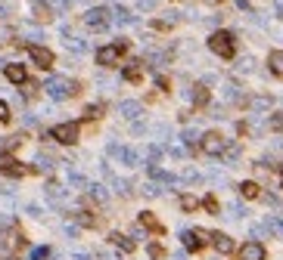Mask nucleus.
Here are the masks:
<instances>
[{"mask_svg": "<svg viewBox=\"0 0 283 260\" xmlns=\"http://www.w3.org/2000/svg\"><path fill=\"white\" fill-rule=\"evenodd\" d=\"M208 50L215 53V56H221V59H231L234 50H237L234 34H231V31H215V34L208 37Z\"/></svg>", "mask_w": 283, "mask_h": 260, "instance_id": "1", "label": "nucleus"}, {"mask_svg": "<svg viewBox=\"0 0 283 260\" xmlns=\"http://www.w3.org/2000/svg\"><path fill=\"white\" fill-rule=\"evenodd\" d=\"M125 53H128V41H115L112 47H100L97 50V65H115Z\"/></svg>", "mask_w": 283, "mask_h": 260, "instance_id": "2", "label": "nucleus"}, {"mask_svg": "<svg viewBox=\"0 0 283 260\" xmlns=\"http://www.w3.org/2000/svg\"><path fill=\"white\" fill-rule=\"evenodd\" d=\"M75 90H78V84H72L68 78H50L47 81V93H50L53 99H68Z\"/></svg>", "mask_w": 283, "mask_h": 260, "instance_id": "3", "label": "nucleus"}, {"mask_svg": "<svg viewBox=\"0 0 283 260\" xmlns=\"http://www.w3.org/2000/svg\"><path fill=\"white\" fill-rule=\"evenodd\" d=\"M0 171L10 174V177H25V174L31 171V167H25L22 161H16V158L7 152V149H4V152H0Z\"/></svg>", "mask_w": 283, "mask_h": 260, "instance_id": "4", "label": "nucleus"}, {"mask_svg": "<svg viewBox=\"0 0 283 260\" xmlns=\"http://www.w3.org/2000/svg\"><path fill=\"white\" fill-rule=\"evenodd\" d=\"M50 137L53 140H59V143H65V146H72L75 140H78V124L75 121H68V124H56L50 130Z\"/></svg>", "mask_w": 283, "mask_h": 260, "instance_id": "5", "label": "nucleus"}, {"mask_svg": "<svg viewBox=\"0 0 283 260\" xmlns=\"http://www.w3.org/2000/svg\"><path fill=\"white\" fill-rule=\"evenodd\" d=\"M199 146H202V152H208V155H224L227 140H224L221 134H205V137L199 140Z\"/></svg>", "mask_w": 283, "mask_h": 260, "instance_id": "6", "label": "nucleus"}, {"mask_svg": "<svg viewBox=\"0 0 283 260\" xmlns=\"http://www.w3.org/2000/svg\"><path fill=\"white\" fill-rule=\"evenodd\" d=\"M84 25L87 28H106V25H109V10H103V7L87 10L84 13Z\"/></svg>", "mask_w": 283, "mask_h": 260, "instance_id": "7", "label": "nucleus"}, {"mask_svg": "<svg viewBox=\"0 0 283 260\" xmlns=\"http://www.w3.org/2000/svg\"><path fill=\"white\" fill-rule=\"evenodd\" d=\"M181 241H184V251H199V248L205 245V232L187 229V232H181Z\"/></svg>", "mask_w": 283, "mask_h": 260, "instance_id": "8", "label": "nucleus"}, {"mask_svg": "<svg viewBox=\"0 0 283 260\" xmlns=\"http://www.w3.org/2000/svg\"><path fill=\"white\" fill-rule=\"evenodd\" d=\"M28 53H31V62L38 65V68H50V65H53V53H50L47 47H34V44H31Z\"/></svg>", "mask_w": 283, "mask_h": 260, "instance_id": "9", "label": "nucleus"}, {"mask_svg": "<svg viewBox=\"0 0 283 260\" xmlns=\"http://www.w3.org/2000/svg\"><path fill=\"white\" fill-rule=\"evenodd\" d=\"M240 260H264V245L261 241H246L240 248Z\"/></svg>", "mask_w": 283, "mask_h": 260, "instance_id": "10", "label": "nucleus"}, {"mask_svg": "<svg viewBox=\"0 0 283 260\" xmlns=\"http://www.w3.org/2000/svg\"><path fill=\"white\" fill-rule=\"evenodd\" d=\"M208 238H211V245H215V251H221V254H231V251H234V238H231V235H224V232H211Z\"/></svg>", "mask_w": 283, "mask_h": 260, "instance_id": "11", "label": "nucleus"}, {"mask_svg": "<svg viewBox=\"0 0 283 260\" xmlns=\"http://www.w3.org/2000/svg\"><path fill=\"white\" fill-rule=\"evenodd\" d=\"M7 81H13V84H25L28 81V71H25V65H7Z\"/></svg>", "mask_w": 283, "mask_h": 260, "instance_id": "12", "label": "nucleus"}, {"mask_svg": "<svg viewBox=\"0 0 283 260\" xmlns=\"http://www.w3.org/2000/svg\"><path fill=\"white\" fill-rule=\"evenodd\" d=\"M109 241L118 248V251H125V254H131L134 251V238H128V235H121V232H112L109 235Z\"/></svg>", "mask_w": 283, "mask_h": 260, "instance_id": "13", "label": "nucleus"}, {"mask_svg": "<svg viewBox=\"0 0 283 260\" xmlns=\"http://www.w3.org/2000/svg\"><path fill=\"white\" fill-rule=\"evenodd\" d=\"M268 65H271V71L277 74H283V50H271V56H268Z\"/></svg>", "mask_w": 283, "mask_h": 260, "instance_id": "14", "label": "nucleus"}, {"mask_svg": "<svg viewBox=\"0 0 283 260\" xmlns=\"http://www.w3.org/2000/svg\"><path fill=\"white\" fill-rule=\"evenodd\" d=\"M240 195H243V198H258V195H261V189H258V183H252V180H246V183H240Z\"/></svg>", "mask_w": 283, "mask_h": 260, "instance_id": "15", "label": "nucleus"}, {"mask_svg": "<svg viewBox=\"0 0 283 260\" xmlns=\"http://www.w3.org/2000/svg\"><path fill=\"white\" fill-rule=\"evenodd\" d=\"M140 226H147V229H156V232H162V226H159V220L150 214V211H144L140 214Z\"/></svg>", "mask_w": 283, "mask_h": 260, "instance_id": "16", "label": "nucleus"}, {"mask_svg": "<svg viewBox=\"0 0 283 260\" xmlns=\"http://www.w3.org/2000/svg\"><path fill=\"white\" fill-rule=\"evenodd\" d=\"M140 74H144V71H140V62H131V65L125 68V81L137 84V81H140Z\"/></svg>", "mask_w": 283, "mask_h": 260, "instance_id": "17", "label": "nucleus"}, {"mask_svg": "<svg viewBox=\"0 0 283 260\" xmlns=\"http://www.w3.org/2000/svg\"><path fill=\"white\" fill-rule=\"evenodd\" d=\"M193 102H196V105H205L208 102V90L199 84V87H193Z\"/></svg>", "mask_w": 283, "mask_h": 260, "instance_id": "18", "label": "nucleus"}, {"mask_svg": "<svg viewBox=\"0 0 283 260\" xmlns=\"http://www.w3.org/2000/svg\"><path fill=\"white\" fill-rule=\"evenodd\" d=\"M121 115H125V118H137L140 115V105L137 102H121Z\"/></svg>", "mask_w": 283, "mask_h": 260, "instance_id": "19", "label": "nucleus"}, {"mask_svg": "<svg viewBox=\"0 0 283 260\" xmlns=\"http://www.w3.org/2000/svg\"><path fill=\"white\" fill-rule=\"evenodd\" d=\"M196 204H199V201L193 198V195H181V208H184V211H196Z\"/></svg>", "mask_w": 283, "mask_h": 260, "instance_id": "20", "label": "nucleus"}, {"mask_svg": "<svg viewBox=\"0 0 283 260\" xmlns=\"http://www.w3.org/2000/svg\"><path fill=\"white\" fill-rule=\"evenodd\" d=\"M268 229H271L274 235H280V238H283V220H274V217H271V220H268Z\"/></svg>", "mask_w": 283, "mask_h": 260, "instance_id": "21", "label": "nucleus"}, {"mask_svg": "<svg viewBox=\"0 0 283 260\" xmlns=\"http://www.w3.org/2000/svg\"><path fill=\"white\" fill-rule=\"evenodd\" d=\"M252 108H258V111H268V108H271V99H264V96H261V99H255V102H252Z\"/></svg>", "mask_w": 283, "mask_h": 260, "instance_id": "22", "label": "nucleus"}, {"mask_svg": "<svg viewBox=\"0 0 283 260\" xmlns=\"http://www.w3.org/2000/svg\"><path fill=\"white\" fill-rule=\"evenodd\" d=\"M91 195H94L97 201H106V189H103V186H91Z\"/></svg>", "mask_w": 283, "mask_h": 260, "instance_id": "23", "label": "nucleus"}, {"mask_svg": "<svg viewBox=\"0 0 283 260\" xmlns=\"http://www.w3.org/2000/svg\"><path fill=\"white\" fill-rule=\"evenodd\" d=\"M268 232H271V229H268V223H264V226H252V235H255V238H264Z\"/></svg>", "mask_w": 283, "mask_h": 260, "instance_id": "24", "label": "nucleus"}, {"mask_svg": "<svg viewBox=\"0 0 283 260\" xmlns=\"http://www.w3.org/2000/svg\"><path fill=\"white\" fill-rule=\"evenodd\" d=\"M44 257H50L47 248H34V251H31V260H44Z\"/></svg>", "mask_w": 283, "mask_h": 260, "instance_id": "25", "label": "nucleus"}, {"mask_svg": "<svg viewBox=\"0 0 283 260\" xmlns=\"http://www.w3.org/2000/svg\"><path fill=\"white\" fill-rule=\"evenodd\" d=\"M47 195L50 198H62V186H47Z\"/></svg>", "mask_w": 283, "mask_h": 260, "instance_id": "26", "label": "nucleus"}, {"mask_svg": "<svg viewBox=\"0 0 283 260\" xmlns=\"http://www.w3.org/2000/svg\"><path fill=\"white\" fill-rule=\"evenodd\" d=\"M103 115V105H91L87 108V118H100Z\"/></svg>", "mask_w": 283, "mask_h": 260, "instance_id": "27", "label": "nucleus"}, {"mask_svg": "<svg viewBox=\"0 0 283 260\" xmlns=\"http://www.w3.org/2000/svg\"><path fill=\"white\" fill-rule=\"evenodd\" d=\"M243 214H246V211H243V204H231V217H237V220H240Z\"/></svg>", "mask_w": 283, "mask_h": 260, "instance_id": "28", "label": "nucleus"}, {"mask_svg": "<svg viewBox=\"0 0 283 260\" xmlns=\"http://www.w3.org/2000/svg\"><path fill=\"white\" fill-rule=\"evenodd\" d=\"M0 121H10V105L0 102Z\"/></svg>", "mask_w": 283, "mask_h": 260, "instance_id": "29", "label": "nucleus"}, {"mask_svg": "<svg viewBox=\"0 0 283 260\" xmlns=\"http://www.w3.org/2000/svg\"><path fill=\"white\" fill-rule=\"evenodd\" d=\"M162 254H165V251L159 248V245H150V257H153V260H159V257H162Z\"/></svg>", "mask_w": 283, "mask_h": 260, "instance_id": "30", "label": "nucleus"}, {"mask_svg": "<svg viewBox=\"0 0 283 260\" xmlns=\"http://www.w3.org/2000/svg\"><path fill=\"white\" fill-rule=\"evenodd\" d=\"M202 204H205V208H208V211H211V214H215V211H218V201H215V198H205V201H202Z\"/></svg>", "mask_w": 283, "mask_h": 260, "instance_id": "31", "label": "nucleus"}, {"mask_svg": "<svg viewBox=\"0 0 283 260\" xmlns=\"http://www.w3.org/2000/svg\"><path fill=\"white\" fill-rule=\"evenodd\" d=\"M271 124H274V127L280 130V127H283V115H274V118H271Z\"/></svg>", "mask_w": 283, "mask_h": 260, "instance_id": "32", "label": "nucleus"}, {"mask_svg": "<svg viewBox=\"0 0 283 260\" xmlns=\"http://www.w3.org/2000/svg\"><path fill=\"white\" fill-rule=\"evenodd\" d=\"M72 260H91V254H75Z\"/></svg>", "mask_w": 283, "mask_h": 260, "instance_id": "33", "label": "nucleus"}, {"mask_svg": "<svg viewBox=\"0 0 283 260\" xmlns=\"http://www.w3.org/2000/svg\"><path fill=\"white\" fill-rule=\"evenodd\" d=\"M106 260H115V257H106Z\"/></svg>", "mask_w": 283, "mask_h": 260, "instance_id": "34", "label": "nucleus"}, {"mask_svg": "<svg viewBox=\"0 0 283 260\" xmlns=\"http://www.w3.org/2000/svg\"><path fill=\"white\" fill-rule=\"evenodd\" d=\"M280 180H283V177H280Z\"/></svg>", "mask_w": 283, "mask_h": 260, "instance_id": "35", "label": "nucleus"}]
</instances>
